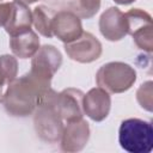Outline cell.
I'll list each match as a JSON object with an SVG mask.
<instances>
[{"label":"cell","instance_id":"cell-2","mask_svg":"<svg viewBox=\"0 0 153 153\" xmlns=\"http://www.w3.org/2000/svg\"><path fill=\"white\" fill-rule=\"evenodd\" d=\"M56 93V91L49 87L33 111V127L36 134L47 143H56L60 141L65 127L63 120L54 108Z\"/></svg>","mask_w":153,"mask_h":153},{"label":"cell","instance_id":"cell-7","mask_svg":"<svg viewBox=\"0 0 153 153\" xmlns=\"http://www.w3.org/2000/svg\"><path fill=\"white\" fill-rule=\"evenodd\" d=\"M82 91L68 87L57 92L54 99V108L63 121L72 122L82 118Z\"/></svg>","mask_w":153,"mask_h":153},{"label":"cell","instance_id":"cell-9","mask_svg":"<svg viewBox=\"0 0 153 153\" xmlns=\"http://www.w3.org/2000/svg\"><path fill=\"white\" fill-rule=\"evenodd\" d=\"M111 108L110 93L100 87L91 88L82 97V111L94 122L104 121Z\"/></svg>","mask_w":153,"mask_h":153},{"label":"cell","instance_id":"cell-13","mask_svg":"<svg viewBox=\"0 0 153 153\" xmlns=\"http://www.w3.org/2000/svg\"><path fill=\"white\" fill-rule=\"evenodd\" d=\"M32 25V12L27 7V5H24L18 1H12V10L10 18L6 23L5 31L10 36H14L17 33H20L23 31H26L31 29Z\"/></svg>","mask_w":153,"mask_h":153},{"label":"cell","instance_id":"cell-3","mask_svg":"<svg viewBox=\"0 0 153 153\" xmlns=\"http://www.w3.org/2000/svg\"><path fill=\"white\" fill-rule=\"evenodd\" d=\"M121 147L129 153H149L153 148L152 123L140 118H127L118 129Z\"/></svg>","mask_w":153,"mask_h":153},{"label":"cell","instance_id":"cell-17","mask_svg":"<svg viewBox=\"0 0 153 153\" xmlns=\"http://www.w3.org/2000/svg\"><path fill=\"white\" fill-rule=\"evenodd\" d=\"M152 29H153L152 24H147V25H143V26L134 30L130 33L136 47L143 51H147V53H152V50H153Z\"/></svg>","mask_w":153,"mask_h":153},{"label":"cell","instance_id":"cell-19","mask_svg":"<svg viewBox=\"0 0 153 153\" xmlns=\"http://www.w3.org/2000/svg\"><path fill=\"white\" fill-rule=\"evenodd\" d=\"M12 10V2H0V26H5Z\"/></svg>","mask_w":153,"mask_h":153},{"label":"cell","instance_id":"cell-11","mask_svg":"<svg viewBox=\"0 0 153 153\" xmlns=\"http://www.w3.org/2000/svg\"><path fill=\"white\" fill-rule=\"evenodd\" d=\"M99 31L103 37L111 42H117L128 35L124 13L117 7H109L99 18Z\"/></svg>","mask_w":153,"mask_h":153},{"label":"cell","instance_id":"cell-22","mask_svg":"<svg viewBox=\"0 0 153 153\" xmlns=\"http://www.w3.org/2000/svg\"><path fill=\"white\" fill-rule=\"evenodd\" d=\"M1 99H2V92H1V86H0V102H1Z\"/></svg>","mask_w":153,"mask_h":153},{"label":"cell","instance_id":"cell-15","mask_svg":"<svg viewBox=\"0 0 153 153\" xmlns=\"http://www.w3.org/2000/svg\"><path fill=\"white\" fill-rule=\"evenodd\" d=\"M100 8V0H71L68 10L75 13L80 19H90L96 16Z\"/></svg>","mask_w":153,"mask_h":153},{"label":"cell","instance_id":"cell-12","mask_svg":"<svg viewBox=\"0 0 153 153\" xmlns=\"http://www.w3.org/2000/svg\"><path fill=\"white\" fill-rule=\"evenodd\" d=\"M10 48L14 56L19 59L32 57L39 48V38L37 33L29 29L10 38Z\"/></svg>","mask_w":153,"mask_h":153},{"label":"cell","instance_id":"cell-18","mask_svg":"<svg viewBox=\"0 0 153 153\" xmlns=\"http://www.w3.org/2000/svg\"><path fill=\"white\" fill-rule=\"evenodd\" d=\"M152 86L153 82L151 80L143 82L136 91V100L140 104V106L147 111H152L153 108V100H152Z\"/></svg>","mask_w":153,"mask_h":153},{"label":"cell","instance_id":"cell-20","mask_svg":"<svg viewBox=\"0 0 153 153\" xmlns=\"http://www.w3.org/2000/svg\"><path fill=\"white\" fill-rule=\"evenodd\" d=\"M114 1L116 4H118V5H130L136 0H114Z\"/></svg>","mask_w":153,"mask_h":153},{"label":"cell","instance_id":"cell-16","mask_svg":"<svg viewBox=\"0 0 153 153\" xmlns=\"http://www.w3.org/2000/svg\"><path fill=\"white\" fill-rule=\"evenodd\" d=\"M18 74V61L13 55H0V86L11 84Z\"/></svg>","mask_w":153,"mask_h":153},{"label":"cell","instance_id":"cell-14","mask_svg":"<svg viewBox=\"0 0 153 153\" xmlns=\"http://www.w3.org/2000/svg\"><path fill=\"white\" fill-rule=\"evenodd\" d=\"M56 11H54L50 7H47L44 5H39L36 6L32 11V24L35 26V29L38 31V33H41L44 37H53V30H51V25H53V19L55 16Z\"/></svg>","mask_w":153,"mask_h":153},{"label":"cell","instance_id":"cell-4","mask_svg":"<svg viewBox=\"0 0 153 153\" xmlns=\"http://www.w3.org/2000/svg\"><path fill=\"white\" fill-rule=\"evenodd\" d=\"M136 81L135 69L124 62L114 61L103 65L96 74L98 87L109 93H123Z\"/></svg>","mask_w":153,"mask_h":153},{"label":"cell","instance_id":"cell-21","mask_svg":"<svg viewBox=\"0 0 153 153\" xmlns=\"http://www.w3.org/2000/svg\"><path fill=\"white\" fill-rule=\"evenodd\" d=\"M14 1H18V2H22V4H24V5H31V4H35V2H37L38 0H14Z\"/></svg>","mask_w":153,"mask_h":153},{"label":"cell","instance_id":"cell-10","mask_svg":"<svg viewBox=\"0 0 153 153\" xmlns=\"http://www.w3.org/2000/svg\"><path fill=\"white\" fill-rule=\"evenodd\" d=\"M90 139V126L84 120H76L68 122L63 127L61 135V149L63 152L74 153L81 151Z\"/></svg>","mask_w":153,"mask_h":153},{"label":"cell","instance_id":"cell-1","mask_svg":"<svg viewBox=\"0 0 153 153\" xmlns=\"http://www.w3.org/2000/svg\"><path fill=\"white\" fill-rule=\"evenodd\" d=\"M49 87L50 84L41 81L29 72L8 84L1 102L8 115L13 117H26L33 114Z\"/></svg>","mask_w":153,"mask_h":153},{"label":"cell","instance_id":"cell-5","mask_svg":"<svg viewBox=\"0 0 153 153\" xmlns=\"http://www.w3.org/2000/svg\"><path fill=\"white\" fill-rule=\"evenodd\" d=\"M62 63V55L57 48L51 44H44L38 48L31 60L30 73L43 82L50 84L53 76Z\"/></svg>","mask_w":153,"mask_h":153},{"label":"cell","instance_id":"cell-23","mask_svg":"<svg viewBox=\"0 0 153 153\" xmlns=\"http://www.w3.org/2000/svg\"><path fill=\"white\" fill-rule=\"evenodd\" d=\"M1 1H2V0H0V2H1Z\"/></svg>","mask_w":153,"mask_h":153},{"label":"cell","instance_id":"cell-6","mask_svg":"<svg viewBox=\"0 0 153 153\" xmlns=\"http://www.w3.org/2000/svg\"><path fill=\"white\" fill-rule=\"evenodd\" d=\"M65 51L68 57L80 63H91L102 55V43L91 32H82L81 36L73 42L65 43Z\"/></svg>","mask_w":153,"mask_h":153},{"label":"cell","instance_id":"cell-8","mask_svg":"<svg viewBox=\"0 0 153 153\" xmlns=\"http://www.w3.org/2000/svg\"><path fill=\"white\" fill-rule=\"evenodd\" d=\"M51 30L53 35L63 43L73 42L84 32L81 19L69 10H61L55 13Z\"/></svg>","mask_w":153,"mask_h":153}]
</instances>
